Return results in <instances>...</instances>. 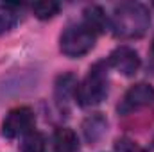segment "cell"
I'll list each match as a JSON object with an SVG mask.
<instances>
[{"label":"cell","instance_id":"6da1fadb","mask_svg":"<svg viewBox=\"0 0 154 152\" xmlns=\"http://www.w3.org/2000/svg\"><path fill=\"white\" fill-rule=\"evenodd\" d=\"M151 25V14L142 4L125 2L116 5L111 16V29L118 38H140Z\"/></svg>","mask_w":154,"mask_h":152},{"label":"cell","instance_id":"7a4b0ae2","mask_svg":"<svg viewBox=\"0 0 154 152\" xmlns=\"http://www.w3.org/2000/svg\"><path fill=\"white\" fill-rule=\"evenodd\" d=\"M108 95V68L104 61L95 63L88 75L75 88V99L82 108H91L100 104Z\"/></svg>","mask_w":154,"mask_h":152},{"label":"cell","instance_id":"3957f363","mask_svg":"<svg viewBox=\"0 0 154 152\" xmlns=\"http://www.w3.org/2000/svg\"><path fill=\"white\" fill-rule=\"evenodd\" d=\"M95 38L97 34L84 23L68 25L59 38V48L66 57H81L95 47Z\"/></svg>","mask_w":154,"mask_h":152},{"label":"cell","instance_id":"277c9868","mask_svg":"<svg viewBox=\"0 0 154 152\" xmlns=\"http://www.w3.org/2000/svg\"><path fill=\"white\" fill-rule=\"evenodd\" d=\"M34 123H36V116L31 108H25V106L14 108L7 113V116L2 122V134L9 140L25 136L27 132L32 131Z\"/></svg>","mask_w":154,"mask_h":152},{"label":"cell","instance_id":"5b68a950","mask_svg":"<svg viewBox=\"0 0 154 152\" xmlns=\"http://www.w3.org/2000/svg\"><path fill=\"white\" fill-rule=\"evenodd\" d=\"M152 102H154V88L151 84L140 82V84H134L133 88L127 90V93L124 95V100L118 104V113L122 114L133 113L140 108L151 106Z\"/></svg>","mask_w":154,"mask_h":152},{"label":"cell","instance_id":"8992f818","mask_svg":"<svg viewBox=\"0 0 154 152\" xmlns=\"http://www.w3.org/2000/svg\"><path fill=\"white\" fill-rule=\"evenodd\" d=\"M109 65L115 68L116 72L124 74V75L131 77L134 75L140 68V57L138 52L131 47H116L115 50L109 54Z\"/></svg>","mask_w":154,"mask_h":152},{"label":"cell","instance_id":"52a82bcc","mask_svg":"<svg viewBox=\"0 0 154 152\" xmlns=\"http://www.w3.org/2000/svg\"><path fill=\"white\" fill-rule=\"evenodd\" d=\"M108 131V120L102 116L100 113H95L91 116H88L82 123V132H84V138L90 145H95L99 143L104 134Z\"/></svg>","mask_w":154,"mask_h":152},{"label":"cell","instance_id":"ba28073f","mask_svg":"<svg viewBox=\"0 0 154 152\" xmlns=\"http://www.w3.org/2000/svg\"><path fill=\"white\" fill-rule=\"evenodd\" d=\"M54 147H56V152H77L79 149L77 134L68 127L57 129L54 134Z\"/></svg>","mask_w":154,"mask_h":152},{"label":"cell","instance_id":"9c48e42d","mask_svg":"<svg viewBox=\"0 0 154 152\" xmlns=\"http://www.w3.org/2000/svg\"><path fill=\"white\" fill-rule=\"evenodd\" d=\"M88 29H91L95 34L104 32V29L108 27V16L104 13L102 7L99 5H90L84 11V22H82Z\"/></svg>","mask_w":154,"mask_h":152},{"label":"cell","instance_id":"30bf717a","mask_svg":"<svg viewBox=\"0 0 154 152\" xmlns=\"http://www.w3.org/2000/svg\"><path fill=\"white\" fill-rule=\"evenodd\" d=\"M18 22H20V7L13 4H2L0 5V34L9 32Z\"/></svg>","mask_w":154,"mask_h":152},{"label":"cell","instance_id":"8fae6325","mask_svg":"<svg viewBox=\"0 0 154 152\" xmlns=\"http://www.w3.org/2000/svg\"><path fill=\"white\" fill-rule=\"evenodd\" d=\"M75 88H77V81L72 74H65L57 79L56 82V97L57 102H66L70 99V95H75Z\"/></svg>","mask_w":154,"mask_h":152},{"label":"cell","instance_id":"7c38bea8","mask_svg":"<svg viewBox=\"0 0 154 152\" xmlns=\"http://www.w3.org/2000/svg\"><path fill=\"white\" fill-rule=\"evenodd\" d=\"M20 149L22 152H45V136L32 129L23 136Z\"/></svg>","mask_w":154,"mask_h":152},{"label":"cell","instance_id":"4fadbf2b","mask_svg":"<svg viewBox=\"0 0 154 152\" xmlns=\"http://www.w3.org/2000/svg\"><path fill=\"white\" fill-rule=\"evenodd\" d=\"M32 13L39 20H48V18H52V16H56L59 13V4L54 2V0L36 2V4H32Z\"/></svg>","mask_w":154,"mask_h":152},{"label":"cell","instance_id":"5bb4252c","mask_svg":"<svg viewBox=\"0 0 154 152\" xmlns=\"http://www.w3.org/2000/svg\"><path fill=\"white\" fill-rule=\"evenodd\" d=\"M115 149H116V152H145L143 147H140L136 141H133V140H129V138H120V140H116Z\"/></svg>","mask_w":154,"mask_h":152},{"label":"cell","instance_id":"9a60e30c","mask_svg":"<svg viewBox=\"0 0 154 152\" xmlns=\"http://www.w3.org/2000/svg\"><path fill=\"white\" fill-rule=\"evenodd\" d=\"M152 52H154V39H152Z\"/></svg>","mask_w":154,"mask_h":152}]
</instances>
